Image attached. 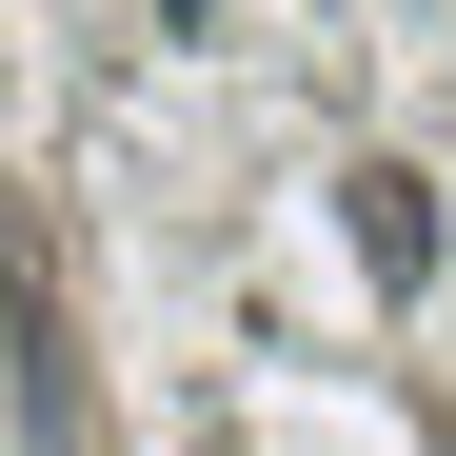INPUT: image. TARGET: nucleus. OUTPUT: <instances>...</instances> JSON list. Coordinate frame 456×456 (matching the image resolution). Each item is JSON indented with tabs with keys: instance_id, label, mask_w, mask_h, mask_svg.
Here are the masks:
<instances>
[{
	"instance_id": "nucleus-1",
	"label": "nucleus",
	"mask_w": 456,
	"mask_h": 456,
	"mask_svg": "<svg viewBox=\"0 0 456 456\" xmlns=\"http://www.w3.org/2000/svg\"><path fill=\"white\" fill-rule=\"evenodd\" d=\"M357 258H377V278H417V258H436V218H417V179H357Z\"/></svg>"
}]
</instances>
